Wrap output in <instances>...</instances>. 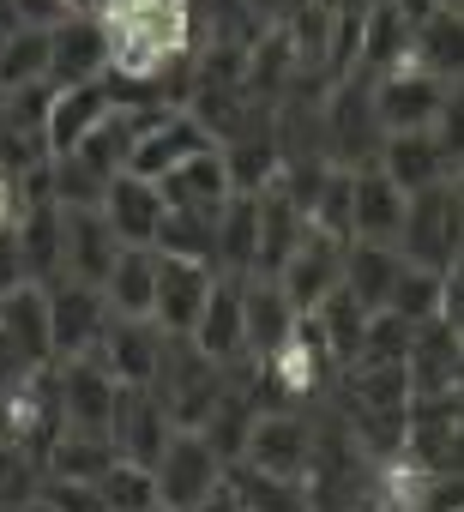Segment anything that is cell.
<instances>
[{
    "label": "cell",
    "instance_id": "obj_1",
    "mask_svg": "<svg viewBox=\"0 0 464 512\" xmlns=\"http://www.w3.org/2000/svg\"><path fill=\"white\" fill-rule=\"evenodd\" d=\"M109 25V73L151 79L169 55L199 49V0H115Z\"/></svg>",
    "mask_w": 464,
    "mask_h": 512
},
{
    "label": "cell",
    "instance_id": "obj_2",
    "mask_svg": "<svg viewBox=\"0 0 464 512\" xmlns=\"http://www.w3.org/2000/svg\"><path fill=\"white\" fill-rule=\"evenodd\" d=\"M398 253L410 266L440 272V278L464 260V193H458V181L410 193V211H404V229H398Z\"/></svg>",
    "mask_w": 464,
    "mask_h": 512
},
{
    "label": "cell",
    "instance_id": "obj_3",
    "mask_svg": "<svg viewBox=\"0 0 464 512\" xmlns=\"http://www.w3.org/2000/svg\"><path fill=\"white\" fill-rule=\"evenodd\" d=\"M320 127H326V157L332 169H368L380 163V145H386V127L374 115V79L368 73H350L326 91L320 103Z\"/></svg>",
    "mask_w": 464,
    "mask_h": 512
},
{
    "label": "cell",
    "instance_id": "obj_4",
    "mask_svg": "<svg viewBox=\"0 0 464 512\" xmlns=\"http://www.w3.org/2000/svg\"><path fill=\"white\" fill-rule=\"evenodd\" d=\"M151 392L163 398L169 422L175 428H205V416L217 410V398L229 392V368H217L211 356H199L187 338H169V356H163V374L151 380Z\"/></svg>",
    "mask_w": 464,
    "mask_h": 512
},
{
    "label": "cell",
    "instance_id": "obj_5",
    "mask_svg": "<svg viewBox=\"0 0 464 512\" xmlns=\"http://www.w3.org/2000/svg\"><path fill=\"white\" fill-rule=\"evenodd\" d=\"M223 470H229V464L205 446V434L175 428V440H169L163 458H157V506H169V512H193L205 494L223 488Z\"/></svg>",
    "mask_w": 464,
    "mask_h": 512
},
{
    "label": "cell",
    "instance_id": "obj_6",
    "mask_svg": "<svg viewBox=\"0 0 464 512\" xmlns=\"http://www.w3.org/2000/svg\"><path fill=\"white\" fill-rule=\"evenodd\" d=\"M49 103L55 85H25L0 97V175H25L37 163H49Z\"/></svg>",
    "mask_w": 464,
    "mask_h": 512
},
{
    "label": "cell",
    "instance_id": "obj_7",
    "mask_svg": "<svg viewBox=\"0 0 464 512\" xmlns=\"http://www.w3.org/2000/svg\"><path fill=\"white\" fill-rule=\"evenodd\" d=\"M55 380H61V416H67V428H79V434H109V428H115L121 380H115L97 356L55 362Z\"/></svg>",
    "mask_w": 464,
    "mask_h": 512
},
{
    "label": "cell",
    "instance_id": "obj_8",
    "mask_svg": "<svg viewBox=\"0 0 464 512\" xmlns=\"http://www.w3.org/2000/svg\"><path fill=\"white\" fill-rule=\"evenodd\" d=\"M308 452H314V422H308V410H266V416H254L248 452H242L236 464L266 470V476H284V482H302Z\"/></svg>",
    "mask_w": 464,
    "mask_h": 512
},
{
    "label": "cell",
    "instance_id": "obj_9",
    "mask_svg": "<svg viewBox=\"0 0 464 512\" xmlns=\"http://www.w3.org/2000/svg\"><path fill=\"white\" fill-rule=\"evenodd\" d=\"M187 344L199 350V356H211L217 368H248L254 356H248V320H242V278H229V272H217V284H211V296H205V314H199V326L187 332Z\"/></svg>",
    "mask_w": 464,
    "mask_h": 512
},
{
    "label": "cell",
    "instance_id": "obj_10",
    "mask_svg": "<svg viewBox=\"0 0 464 512\" xmlns=\"http://www.w3.org/2000/svg\"><path fill=\"white\" fill-rule=\"evenodd\" d=\"M109 73V25L91 13H67L49 25V85H91Z\"/></svg>",
    "mask_w": 464,
    "mask_h": 512
},
{
    "label": "cell",
    "instance_id": "obj_11",
    "mask_svg": "<svg viewBox=\"0 0 464 512\" xmlns=\"http://www.w3.org/2000/svg\"><path fill=\"white\" fill-rule=\"evenodd\" d=\"M440 103H446V79L422 73L416 61H404L386 79H374V115H380L386 133H428Z\"/></svg>",
    "mask_w": 464,
    "mask_h": 512
},
{
    "label": "cell",
    "instance_id": "obj_12",
    "mask_svg": "<svg viewBox=\"0 0 464 512\" xmlns=\"http://www.w3.org/2000/svg\"><path fill=\"white\" fill-rule=\"evenodd\" d=\"M103 326H109V302L97 284H49V332H55V362H73V356H97L103 344Z\"/></svg>",
    "mask_w": 464,
    "mask_h": 512
},
{
    "label": "cell",
    "instance_id": "obj_13",
    "mask_svg": "<svg viewBox=\"0 0 464 512\" xmlns=\"http://www.w3.org/2000/svg\"><path fill=\"white\" fill-rule=\"evenodd\" d=\"M344 284V241H332V235H320V229H308L302 241H296V253L284 260V272H278V290L290 296V308L308 320L332 290Z\"/></svg>",
    "mask_w": 464,
    "mask_h": 512
},
{
    "label": "cell",
    "instance_id": "obj_14",
    "mask_svg": "<svg viewBox=\"0 0 464 512\" xmlns=\"http://www.w3.org/2000/svg\"><path fill=\"white\" fill-rule=\"evenodd\" d=\"M163 356H169V332L157 320H121V314H109L103 344H97V362L121 386H151L163 374Z\"/></svg>",
    "mask_w": 464,
    "mask_h": 512
},
{
    "label": "cell",
    "instance_id": "obj_15",
    "mask_svg": "<svg viewBox=\"0 0 464 512\" xmlns=\"http://www.w3.org/2000/svg\"><path fill=\"white\" fill-rule=\"evenodd\" d=\"M217 284V266H199V260H169L157 253V302H151V320L169 332V338H187L205 314V296Z\"/></svg>",
    "mask_w": 464,
    "mask_h": 512
},
{
    "label": "cell",
    "instance_id": "obj_16",
    "mask_svg": "<svg viewBox=\"0 0 464 512\" xmlns=\"http://www.w3.org/2000/svg\"><path fill=\"white\" fill-rule=\"evenodd\" d=\"M205 145H217L187 109H157L151 115V127L139 133V145H133V163H127V175H145V181H163L175 163H187L193 151H205Z\"/></svg>",
    "mask_w": 464,
    "mask_h": 512
},
{
    "label": "cell",
    "instance_id": "obj_17",
    "mask_svg": "<svg viewBox=\"0 0 464 512\" xmlns=\"http://www.w3.org/2000/svg\"><path fill=\"white\" fill-rule=\"evenodd\" d=\"M109 440H115L121 458H139V464L157 470L163 446L175 440V422H169V410H163V398L151 386H121V410H115Z\"/></svg>",
    "mask_w": 464,
    "mask_h": 512
},
{
    "label": "cell",
    "instance_id": "obj_18",
    "mask_svg": "<svg viewBox=\"0 0 464 512\" xmlns=\"http://www.w3.org/2000/svg\"><path fill=\"white\" fill-rule=\"evenodd\" d=\"M350 205H356V241H380V247H398V229H404V211H410V193L380 169H350Z\"/></svg>",
    "mask_w": 464,
    "mask_h": 512
},
{
    "label": "cell",
    "instance_id": "obj_19",
    "mask_svg": "<svg viewBox=\"0 0 464 512\" xmlns=\"http://www.w3.org/2000/svg\"><path fill=\"white\" fill-rule=\"evenodd\" d=\"M163 193H157V181H145V175H109V193H103V217H109V229H115V241L121 247H157V229H163Z\"/></svg>",
    "mask_w": 464,
    "mask_h": 512
},
{
    "label": "cell",
    "instance_id": "obj_20",
    "mask_svg": "<svg viewBox=\"0 0 464 512\" xmlns=\"http://www.w3.org/2000/svg\"><path fill=\"white\" fill-rule=\"evenodd\" d=\"M157 193H163L169 211H223V205H229V169H223V151H217V145L193 151L187 163H175V169L157 181Z\"/></svg>",
    "mask_w": 464,
    "mask_h": 512
},
{
    "label": "cell",
    "instance_id": "obj_21",
    "mask_svg": "<svg viewBox=\"0 0 464 512\" xmlns=\"http://www.w3.org/2000/svg\"><path fill=\"white\" fill-rule=\"evenodd\" d=\"M242 320H248V356H272L290 344V332L302 326V314L290 308V296L278 290V278H242Z\"/></svg>",
    "mask_w": 464,
    "mask_h": 512
},
{
    "label": "cell",
    "instance_id": "obj_22",
    "mask_svg": "<svg viewBox=\"0 0 464 512\" xmlns=\"http://www.w3.org/2000/svg\"><path fill=\"white\" fill-rule=\"evenodd\" d=\"M458 356H464V332H458V326H446L440 314H434V320H422V326L410 332V356H404L410 392H452Z\"/></svg>",
    "mask_w": 464,
    "mask_h": 512
},
{
    "label": "cell",
    "instance_id": "obj_23",
    "mask_svg": "<svg viewBox=\"0 0 464 512\" xmlns=\"http://www.w3.org/2000/svg\"><path fill=\"white\" fill-rule=\"evenodd\" d=\"M61 235H67V278L103 290V278H109V266H115V253H121L109 217H103V211H61Z\"/></svg>",
    "mask_w": 464,
    "mask_h": 512
},
{
    "label": "cell",
    "instance_id": "obj_24",
    "mask_svg": "<svg viewBox=\"0 0 464 512\" xmlns=\"http://www.w3.org/2000/svg\"><path fill=\"white\" fill-rule=\"evenodd\" d=\"M0 332L19 344L31 368H55V332H49V290L19 284L13 296H0Z\"/></svg>",
    "mask_w": 464,
    "mask_h": 512
},
{
    "label": "cell",
    "instance_id": "obj_25",
    "mask_svg": "<svg viewBox=\"0 0 464 512\" xmlns=\"http://www.w3.org/2000/svg\"><path fill=\"white\" fill-rule=\"evenodd\" d=\"M217 151H223V169H229V193H266L284 169V151L272 139V115L242 127L236 139H223Z\"/></svg>",
    "mask_w": 464,
    "mask_h": 512
},
{
    "label": "cell",
    "instance_id": "obj_26",
    "mask_svg": "<svg viewBox=\"0 0 464 512\" xmlns=\"http://www.w3.org/2000/svg\"><path fill=\"white\" fill-rule=\"evenodd\" d=\"M410 19L392 7V0H368V13H362V43H356V73L368 79H386L392 67L410 61Z\"/></svg>",
    "mask_w": 464,
    "mask_h": 512
},
{
    "label": "cell",
    "instance_id": "obj_27",
    "mask_svg": "<svg viewBox=\"0 0 464 512\" xmlns=\"http://www.w3.org/2000/svg\"><path fill=\"white\" fill-rule=\"evenodd\" d=\"M109 109H115L109 73L91 79V85H67V91H55V103H49V151H55V157H61V151H79V139H85Z\"/></svg>",
    "mask_w": 464,
    "mask_h": 512
},
{
    "label": "cell",
    "instance_id": "obj_28",
    "mask_svg": "<svg viewBox=\"0 0 464 512\" xmlns=\"http://www.w3.org/2000/svg\"><path fill=\"white\" fill-rule=\"evenodd\" d=\"M380 169H386L404 193H422V187H440V181L458 175V169L446 163V151H440L434 133H386V145H380Z\"/></svg>",
    "mask_w": 464,
    "mask_h": 512
},
{
    "label": "cell",
    "instance_id": "obj_29",
    "mask_svg": "<svg viewBox=\"0 0 464 512\" xmlns=\"http://www.w3.org/2000/svg\"><path fill=\"white\" fill-rule=\"evenodd\" d=\"M19 253H25V272L31 284H61L67 278V235H61V205H31L19 211Z\"/></svg>",
    "mask_w": 464,
    "mask_h": 512
},
{
    "label": "cell",
    "instance_id": "obj_30",
    "mask_svg": "<svg viewBox=\"0 0 464 512\" xmlns=\"http://www.w3.org/2000/svg\"><path fill=\"white\" fill-rule=\"evenodd\" d=\"M103 302L121 320H151V302H157V247H121L115 253V266L103 278Z\"/></svg>",
    "mask_w": 464,
    "mask_h": 512
},
{
    "label": "cell",
    "instance_id": "obj_31",
    "mask_svg": "<svg viewBox=\"0 0 464 512\" xmlns=\"http://www.w3.org/2000/svg\"><path fill=\"white\" fill-rule=\"evenodd\" d=\"M308 235V217H302V205L272 181L266 193H260V260H254V278H278L284 272V260L296 253V241Z\"/></svg>",
    "mask_w": 464,
    "mask_h": 512
},
{
    "label": "cell",
    "instance_id": "obj_32",
    "mask_svg": "<svg viewBox=\"0 0 464 512\" xmlns=\"http://www.w3.org/2000/svg\"><path fill=\"white\" fill-rule=\"evenodd\" d=\"M260 260V193H229L217 211V272L229 278H254Z\"/></svg>",
    "mask_w": 464,
    "mask_h": 512
},
{
    "label": "cell",
    "instance_id": "obj_33",
    "mask_svg": "<svg viewBox=\"0 0 464 512\" xmlns=\"http://www.w3.org/2000/svg\"><path fill=\"white\" fill-rule=\"evenodd\" d=\"M410 61L434 79H464V13L458 7H440L428 13L416 31H410Z\"/></svg>",
    "mask_w": 464,
    "mask_h": 512
},
{
    "label": "cell",
    "instance_id": "obj_34",
    "mask_svg": "<svg viewBox=\"0 0 464 512\" xmlns=\"http://www.w3.org/2000/svg\"><path fill=\"white\" fill-rule=\"evenodd\" d=\"M398 272H404V253H398V247H380V241H350V247H344V290H350L368 314L386 308Z\"/></svg>",
    "mask_w": 464,
    "mask_h": 512
},
{
    "label": "cell",
    "instance_id": "obj_35",
    "mask_svg": "<svg viewBox=\"0 0 464 512\" xmlns=\"http://www.w3.org/2000/svg\"><path fill=\"white\" fill-rule=\"evenodd\" d=\"M151 115H157V109H109V115L79 139V157H85L97 175H121V169L133 163V145H139V133L151 127Z\"/></svg>",
    "mask_w": 464,
    "mask_h": 512
},
{
    "label": "cell",
    "instance_id": "obj_36",
    "mask_svg": "<svg viewBox=\"0 0 464 512\" xmlns=\"http://www.w3.org/2000/svg\"><path fill=\"white\" fill-rule=\"evenodd\" d=\"M308 326H314V338L326 344V356L338 362V368H350L356 356H362V332H368V308L338 284L314 314H308Z\"/></svg>",
    "mask_w": 464,
    "mask_h": 512
},
{
    "label": "cell",
    "instance_id": "obj_37",
    "mask_svg": "<svg viewBox=\"0 0 464 512\" xmlns=\"http://www.w3.org/2000/svg\"><path fill=\"white\" fill-rule=\"evenodd\" d=\"M115 440L109 434H79V428H61V440L49 446L43 458V482H97L109 464H115Z\"/></svg>",
    "mask_w": 464,
    "mask_h": 512
},
{
    "label": "cell",
    "instance_id": "obj_38",
    "mask_svg": "<svg viewBox=\"0 0 464 512\" xmlns=\"http://www.w3.org/2000/svg\"><path fill=\"white\" fill-rule=\"evenodd\" d=\"M254 416H260V410H254V398H248V386H242L236 374H229V392L217 398V410L205 416V428H199V434H205V446H211V452H217L223 464H236V458L248 452V434H254Z\"/></svg>",
    "mask_w": 464,
    "mask_h": 512
},
{
    "label": "cell",
    "instance_id": "obj_39",
    "mask_svg": "<svg viewBox=\"0 0 464 512\" xmlns=\"http://www.w3.org/2000/svg\"><path fill=\"white\" fill-rule=\"evenodd\" d=\"M157 253H169V260L217 266V211H163Z\"/></svg>",
    "mask_w": 464,
    "mask_h": 512
},
{
    "label": "cell",
    "instance_id": "obj_40",
    "mask_svg": "<svg viewBox=\"0 0 464 512\" xmlns=\"http://www.w3.org/2000/svg\"><path fill=\"white\" fill-rule=\"evenodd\" d=\"M223 482H229V494L242 500V512H308L302 482H284V476L248 470V464H229V470H223Z\"/></svg>",
    "mask_w": 464,
    "mask_h": 512
},
{
    "label": "cell",
    "instance_id": "obj_41",
    "mask_svg": "<svg viewBox=\"0 0 464 512\" xmlns=\"http://www.w3.org/2000/svg\"><path fill=\"white\" fill-rule=\"evenodd\" d=\"M25 85H49V31H31V25L0 37V97Z\"/></svg>",
    "mask_w": 464,
    "mask_h": 512
},
{
    "label": "cell",
    "instance_id": "obj_42",
    "mask_svg": "<svg viewBox=\"0 0 464 512\" xmlns=\"http://www.w3.org/2000/svg\"><path fill=\"white\" fill-rule=\"evenodd\" d=\"M49 181H55V205L61 211H103V193H109V175H97L79 151H61L49 157Z\"/></svg>",
    "mask_w": 464,
    "mask_h": 512
},
{
    "label": "cell",
    "instance_id": "obj_43",
    "mask_svg": "<svg viewBox=\"0 0 464 512\" xmlns=\"http://www.w3.org/2000/svg\"><path fill=\"white\" fill-rule=\"evenodd\" d=\"M97 494H103L115 512H151V506H157V470L139 464V458H115V464L97 476Z\"/></svg>",
    "mask_w": 464,
    "mask_h": 512
},
{
    "label": "cell",
    "instance_id": "obj_44",
    "mask_svg": "<svg viewBox=\"0 0 464 512\" xmlns=\"http://www.w3.org/2000/svg\"><path fill=\"white\" fill-rule=\"evenodd\" d=\"M308 229H320V235H332V241H356V205H350V169H332L326 175V187L314 193V205H308Z\"/></svg>",
    "mask_w": 464,
    "mask_h": 512
},
{
    "label": "cell",
    "instance_id": "obj_45",
    "mask_svg": "<svg viewBox=\"0 0 464 512\" xmlns=\"http://www.w3.org/2000/svg\"><path fill=\"white\" fill-rule=\"evenodd\" d=\"M440 290H446V278H440V272H428V266H410V260H404V272H398V284H392L386 308H392L398 320L422 326V320H434V314H440Z\"/></svg>",
    "mask_w": 464,
    "mask_h": 512
},
{
    "label": "cell",
    "instance_id": "obj_46",
    "mask_svg": "<svg viewBox=\"0 0 464 512\" xmlns=\"http://www.w3.org/2000/svg\"><path fill=\"white\" fill-rule=\"evenodd\" d=\"M37 488H43V464H37L25 446L0 440V512H19Z\"/></svg>",
    "mask_w": 464,
    "mask_h": 512
},
{
    "label": "cell",
    "instance_id": "obj_47",
    "mask_svg": "<svg viewBox=\"0 0 464 512\" xmlns=\"http://www.w3.org/2000/svg\"><path fill=\"white\" fill-rule=\"evenodd\" d=\"M410 320H398L392 308H380V314H368V332H362V356L356 362H404L410 356ZM350 362V368H356Z\"/></svg>",
    "mask_w": 464,
    "mask_h": 512
},
{
    "label": "cell",
    "instance_id": "obj_48",
    "mask_svg": "<svg viewBox=\"0 0 464 512\" xmlns=\"http://www.w3.org/2000/svg\"><path fill=\"white\" fill-rule=\"evenodd\" d=\"M428 133L440 139L446 163H452V169H464V79H452V85H446V103H440V115H434V127H428Z\"/></svg>",
    "mask_w": 464,
    "mask_h": 512
},
{
    "label": "cell",
    "instance_id": "obj_49",
    "mask_svg": "<svg viewBox=\"0 0 464 512\" xmlns=\"http://www.w3.org/2000/svg\"><path fill=\"white\" fill-rule=\"evenodd\" d=\"M43 500H49L55 512H115V506L97 494V482H43Z\"/></svg>",
    "mask_w": 464,
    "mask_h": 512
},
{
    "label": "cell",
    "instance_id": "obj_50",
    "mask_svg": "<svg viewBox=\"0 0 464 512\" xmlns=\"http://www.w3.org/2000/svg\"><path fill=\"white\" fill-rule=\"evenodd\" d=\"M19 284H31L25 253H19V229H13V223H0V296H13Z\"/></svg>",
    "mask_w": 464,
    "mask_h": 512
},
{
    "label": "cell",
    "instance_id": "obj_51",
    "mask_svg": "<svg viewBox=\"0 0 464 512\" xmlns=\"http://www.w3.org/2000/svg\"><path fill=\"white\" fill-rule=\"evenodd\" d=\"M19 374H31V362L19 356V344H13L7 332H0V386H13Z\"/></svg>",
    "mask_w": 464,
    "mask_h": 512
},
{
    "label": "cell",
    "instance_id": "obj_52",
    "mask_svg": "<svg viewBox=\"0 0 464 512\" xmlns=\"http://www.w3.org/2000/svg\"><path fill=\"white\" fill-rule=\"evenodd\" d=\"M193 512H242V500L229 494V482H223V488H217V494H205V500H199Z\"/></svg>",
    "mask_w": 464,
    "mask_h": 512
},
{
    "label": "cell",
    "instance_id": "obj_53",
    "mask_svg": "<svg viewBox=\"0 0 464 512\" xmlns=\"http://www.w3.org/2000/svg\"><path fill=\"white\" fill-rule=\"evenodd\" d=\"M0 223H19V187H13V175H0Z\"/></svg>",
    "mask_w": 464,
    "mask_h": 512
},
{
    "label": "cell",
    "instance_id": "obj_54",
    "mask_svg": "<svg viewBox=\"0 0 464 512\" xmlns=\"http://www.w3.org/2000/svg\"><path fill=\"white\" fill-rule=\"evenodd\" d=\"M392 7H398V13H404L410 25H422L428 13H440V0H392Z\"/></svg>",
    "mask_w": 464,
    "mask_h": 512
},
{
    "label": "cell",
    "instance_id": "obj_55",
    "mask_svg": "<svg viewBox=\"0 0 464 512\" xmlns=\"http://www.w3.org/2000/svg\"><path fill=\"white\" fill-rule=\"evenodd\" d=\"M19 512H55V506H49V500H43V488H37V494H31V500H25Z\"/></svg>",
    "mask_w": 464,
    "mask_h": 512
},
{
    "label": "cell",
    "instance_id": "obj_56",
    "mask_svg": "<svg viewBox=\"0 0 464 512\" xmlns=\"http://www.w3.org/2000/svg\"><path fill=\"white\" fill-rule=\"evenodd\" d=\"M440 7H458V13H464V0H440Z\"/></svg>",
    "mask_w": 464,
    "mask_h": 512
},
{
    "label": "cell",
    "instance_id": "obj_57",
    "mask_svg": "<svg viewBox=\"0 0 464 512\" xmlns=\"http://www.w3.org/2000/svg\"><path fill=\"white\" fill-rule=\"evenodd\" d=\"M356 512H380V506H356Z\"/></svg>",
    "mask_w": 464,
    "mask_h": 512
},
{
    "label": "cell",
    "instance_id": "obj_58",
    "mask_svg": "<svg viewBox=\"0 0 464 512\" xmlns=\"http://www.w3.org/2000/svg\"><path fill=\"white\" fill-rule=\"evenodd\" d=\"M151 512H169V506H151Z\"/></svg>",
    "mask_w": 464,
    "mask_h": 512
},
{
    "label": "cell",
    "instance_id": "obj_59",
    "mask_svg": "<svg viewBox=\"0 0 464 512\" xmlns=\"http://www.w3.org/2000/svg\"><path fill=\"white\" fill-rule=\"evenodd\" d=\"M458 512H464V506H458Z\"/></svg>",
    "mask_w": 464,
    "mask_h": 512
}]
</instances>
